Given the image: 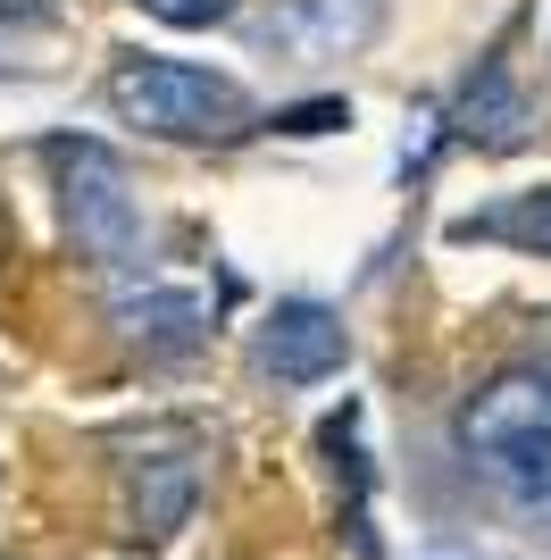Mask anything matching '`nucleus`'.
Listing matches in <instances>:
<instances>
[{"label":"nucleus","instance_id":"9","mask_svg":"<svg viewBox=\"0 0 551 560\" xmlns=\"http://www.w3.org/2000/svg\"><path fill=\"white\" fill-rule=\"evenodd\" d=\"M459 135L484 142V151H509V142L527 135V109H518V93H509L502 68H484L477 84H468V101H459Z\"/></svg>","mask_w":551,"mask_h":560},{"label":"nucleus","instance_id":"7","mask_svg":"<svg viewBox=\"0 0 551 560\" xmlns=\"http://www.w3.org/2000/svg\"><path fill=\"white\" fill-rule=\"evenodd\" d=\"M484 468H493V486H502L527 518H551V427H527V435L493 444Z\"/></svg>","mask_w":551,"mask_h":560},{"label":"nucleus","instance_id":"12","mask_svg":"<svg viewBox=\"0 0 551 560\" xmlns=\"http://www.w3.org/2000/svg\"><path fill=\"white\" fill-rule=\"evenodd\" d=\"M234 9H243V0H142V18L184 25V34H192V25H226Z\"/></svg>","mask_w":551,"mask_h":560},{"label":"nucleus","instance_id":"4","mask_svg":"<svg viewBox=\"0 0 551 560\" xmlns=\"http://www.w3.org/2000/svg\"><path fill=\"white\" fill-rule=\"evenodd\" d=\"M343 351H351V335L326 302H284L268 318V335H259V369L284 376V385H318V376L343 369Z\"/></svg>","mask_w":551,"mask_h":560},{"label":"nucleus","instance_id":"1","mask_svg":"<svg viewBox=\"0 0 551 560\" xmlns=\"http://www.w3.org/2000/svg\"><path fill=\"white\" fill-rule=\"evenodd\" d=\"M109 109L160 142H209V135H243L251 126V93L234 75L184 68V59H126L109 75Z\"/></svg>","mask_w":551,"mask_h":560},{"label":"nucleus","instance_id":"14","mask_svg":"<svg viewBox=\"0 0 551 560\" xmlns=\"http://www.w3.org/2000/svg\"><path fill=\"white\" fill-rule=\"evenodd\" d=\"M410 126H418V135H401V167H426V160H435V135H443V109H435V101H418Z\"/></svg>","mask_w":551,"mask_h":560},{"label":"nucleus","instance_id":"11","mask_svg":"<svg viewBox=\"0 0 551 560\" xmlns=\"http://www.w3.org/2000/svg\"><path fill=\"white\" fill-rule=\"evenodd\" d=\"M459 234H509V243H527V252H551V192H527L518 210L477 218V226H459Z\"/></svg>","mask_w":551,"mask_h":560},{"label":"nucleus","instance_id":"8","mask_svg":"<svg viewBox=\"0 0 551 560\" xmlns=\"http://www.w3.org/2000/svg\"><path fill=\"white\" fill-rule=\"evenodd\" d=\"M192 486H201V468H192V460H142V486H134V536H176L184 511H192Z\"/></svg>","mask_w":551,"mask_h":560},{"label":"nucleus","instance_id":"3","mask_svg":"<svg viewBox=\"0 0 551 560\" xmlns=\"http://www.w3.org/2000/svg\"><path fill=\"white\" fill-rule=\"evenodd\" d=\"M376 25H385L376 0H284L259 25V43L284 50V59H351V50L376 43Z\"/></svg>","mask_w":551,"mask_h":560},{"label":"nucleus","instance_id":"10","mask_svg":"<svg viewBox=\"0 0 551 560\" xmlns=\"http://www.w3.org/2000/svg\"><path fill=\"white\" fill-rule=\"evenodd\" d=\"M326 452H335V477H343V527L360 552H376V527H367V452H360V410L343 401V419H326Z\"/></svg>","mask_w":551,"mask_h":560},{"label":"nucleus","instance_id":"6","mask_svg":"<svg viewBox=\"0 0 551 560\" xmlns=\"http://www.w3.org/2000/svg\"><path fill=\"white\" fill-rule=\"evenodd\" d=\"M527 427H551V376H493L484 394H468V410H459V444L477 452H493V444H509V435H527Z\"/></svg>","mask_w":551,"mask_h":560},{"label":"nucleus","instance_id":"5","mask_svg":"<svg viewBox=\"0 0 551 560\" xmlns=\"http://www.w3.org/2000/svg\"><path fill=\"white\" fill-rule=\"evenodd\" d=\"M109 318H117V335H134L142 351H192V343H209V293H201V284L142 277V284H126V293L109 302Z\"/></svg>","mask_w":551,"mask_h":560},{"label":"nucleus","instance_id":"13","mask_svg":"<svg viewBox=\"0 0 551 560\" xmlns=\"http://www.w3.org/2000/svg\"><path fill=\"white\" fill-rule=\"evenodd\" d=\"M351 126V101H293V109H276V135H335Z\"/></svg>","mask_w":551,"mask_h":560},{"label":"nucleus","instance_id":"16","mask_svg":"<svg viewBox=\"0 0 551 560\" xmlns=\"http://www.w3.org/2000/svg\"><path fill=\"white\" fill-rule=\"evenodd\" d=\"M426 560H459V552H426Z\"/></svg>","mask_w":551,"mask_h":560},{"label":"nucleus","instance_id":"2","mask_svg":"<svg viewBox=\"0 0 551 560\" xmlns=\"http://www.w3.org/2000/svg\"><path fill=\"white\" fill-rule=\"evenodd\" d=\"M59 192H68V226L92 259H134L142 226H134V192H126V167L101 151V142H59Z\"/></svg>","mask_w":551,"mask_h":560},{"label":"nucleus","instance_id":"15","mask_svg":"<svg viewBox=\"0 0 551 560\" xmlns=\"http://www.w3.org/2000/svg\"><path fill=\"white\" fill-rule=\"evenodd\" d=\"M50 9H59V0H0V18H9V25H25V18H50Z\"/></svg>","mask_w":551,"mask_h":560}]
</instances>
